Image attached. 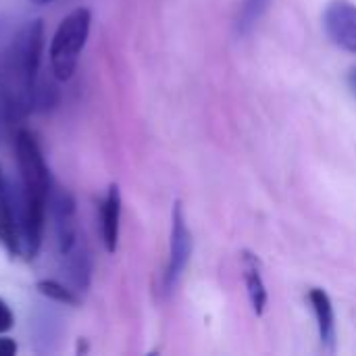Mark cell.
Segmentation results:
<instances>
[{"instance_id": "8fae6325", "label": "cell", "mask_w": 356, "mask_h": 356, "mask_svg": "<svg viewBox=\"0 0 356 356\" xmlns=\"http://www.w3.org/2000/svg\"><path fill=\"white\" fill-rule=\"evenodd\" d=\"M38 292L58 305H69V307H77L79 305V298L75 296V290L54 282V280H44V282H38Z\"/></svg>"}, {"instance_id": "6da1fadb", "label": "cell", "mask_w": 356, "mask_h": 356, "mask_svg": "<svg viewBox=\"0 0 356 356\" xmlns=\"http://www.w3.org/2000/svg\"><path fill=\"white\" fill-rule=\"evenodd\" d=\"M44 50V25L27 21L0 58V115L4 119L25 117L38 102L35 79Z\"/></svg>"}, {"instance_id": "9a60e30c", "label": "cell", "mask_w": 356, "mask_h": 356, "mask_svg": "<svg viewBox=\"0 0 356 356\" xmlns=\"http://www.w3.org/2000/svg\"><path fill=\"white\" fill-rule=\"evenodd\" d=\"M6 192V186H4V179H2V171H0V196Z\"/></svg>"}, {"instance_id": "5bb4252c", "label": "cell", "mask_w": 356, "mask_h": 356, "mask_svg": "<svg viewBox=\"0 0 356 356\" xmlns=\"http://www.w3.org/2000/svg\"><path fill=\"white\" fill-rule=\"evenodd\" d=\"M346 83H348V90L353 92V96L356 98V65H353L348 69V75H346Z\"/></svg>"}, {"instance_id": "30bf717a", "label": "cell", "mask_w": 356, "mask_h": 356, "mask_svg": "<svg viewBox=\"0 0 356 356\" xmlns=\"http://www.w3.org/2000/svg\"><path fill=\"white\" fill-rule=\"evenodd\" d=\"M269 2L271 0H242L238 17H236V33L240 38L248 35L257 27V23L269 8Z\"/></svg>"}, {"instance_id": "ba28073f", "label": "cell", "mask_w": 356, "mask_h": 356, "mask_svg": "<svg viewBox=\"0 0 356 356\" xmlns=\"http://www.w3.org/2000/svg\"><path fill=\"white\" fill-rule=\"evenodd\" d=\"M242 273H244V284H246L250 307H252L254 315L261 317L267 307V286L263 280L261 261L250 250H242Z\"/></svg>"}, {"instance_id": "4fadbf2b", "label": "cell", "mask_w": 356, "mask_h": 356, "mask_svg": "<svg viewBox=\"0 0 356 356\" xmlns=\"http://www.w3.org/2000/svg\"><path fill=\"white\" fill-rule=\"evenodd\" d=\"M15 353H17L15 340H10V338H6V336L0 334V356H13Z\"/></svg>"}, {"instance_id": "7a4b0ae2", "label": "cell", "mask_w": 356, "mask_h": 356, "mask_svg": "<svg viewBox=\"0 0 356 356\" xmlns=\"http://www.w3.org/2000/svg\"><path fill=\"white\" fill-rule=\"evenodd\" d=\"M17 165L21 173L19 209V254L33 259L42 244L46 204L50 196V173L35 136L27 129L17 131Z\"/></svg>"}, {"instance_id": "277c9868", "label": "cell", "mask_w": 356, "mask_h": 356, "mask_svg": "<svg viewBox=\"0 0 356 356\" xmlns=\"http://www.w3.org/2000/svg\"><path fill=\"white\" fill-rule=\"evenodd\" d=\"M90 23H92V15L83 6L71 10L58 23L50 40V50H48L50 67L58 81H67L75 73L79 54L90 35Z\"/></svg>"}, {"instance_id": "8992f818", "label": "cell", "mask_w": 356, "mask_h": 356, "mask_svg": "<svg viewBox=\"0 0 356 356\" xmlns=\"http://www.w3.org/2000/svg\"><path fill=\"white\" fill-rule=\"evenodd\" d=\"M323 29L334 46L356 54V4L350 0H330L323 10Z\"/></svg>"}, {"instance_id": "7c38bea8", "label": "cell", "mask_w": 356, "mask_h": 356, "mask_svg": "<svg viewBox=\"0 0 356 356\" xmlns=\"http://www.w3.org/2000/svg\"><path fill=\"white\" fill-rule=\"evenodd\" d=\"M13 325H15L13 311H10V309H8V305L0 298V334H6Z\"/></svg>"}, {"instance_id": "52a82bcc", "label": "cell", "mask_w": 356, "mask_h": 356, "mask_svg": "<svg viewBox=\"0 0 356 356\" xmlns=\"http://www.w3.org/2000/svg\"><path fill=\"white\" fill-rule=\"evenodd\" d=\"M309 302H311V307L315 311V317H317L321 346H323V350L334 355L336 353V344H338V330H336V313H334L332 298L327 296L325 290L313 288L309 292Z\"/></svg>"}, {"instance_id": "2e32d148", "label": "cell", "mask_w": 356, "mask_h": 356, "mask_svg": "<svg viewBox=\"0 0 356 356\" xmlns=\"http://www.w3.org/2000/svg\"><path fill=\"white\" fill-rule=\"evenodd\" d=\"M31 2H35V4H46V2H52V0H31Z\"/></svg>"}, {"instance_id": "3957f363", "label": "cell", "mask_w": 356, "mask_h": 356, "mask_svg": "<svg viewBox=\"0 0 356 356\" xmlns=\"http://www.w3.org/2000/svg\"><path fill=\"white\" fill-rule=\"evenodd\" d=\"M52 219L58 257L65 261V271L75 290H83L90 280V259L79 232L75 202L67 192H58L52 200Z\"/></svg>"}, {"instance_id": "9c48e42d", "label": "cell", "mask_w": 356, "mask_h": 356, "mask_svg": "<svg viewBox=\"0 0 356 356\" xmlns=\"http://www.w3.org/2000/svg\"><path fill=\"white\" fill-rule=\"evenodd\" d=\"M119 227H121V192L119 186L113 184L102 200L100 207V229H102V242L108 252L117 250L119 244Z\"/></svg>"}, {"instance_id": "5b68a950", "label": "cell", "mask_w": 356, "mask_h": 356, "mask_svg": "<svg viewBox=\"0 0 356 356\" xmlns=\"http://www.w3.org/2000/svg\"><path fill=\"white\" fill-rule=\"evenodd\" d=\"M192 257V232L186 221L184 204L177 200L171 211V242H169V261L163 275V288L165 292H171L175 284L179 282L186 265Z\"/></svg>"}]
</instances>
